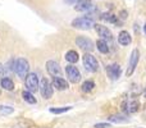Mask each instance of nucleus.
Listing matches in <instances>:
<instances>
[{"label": "nucleus", "instance_id": "obj_1", "mask_svg": "<svg viewBox=\"0 0 146 128\" xmlns=\"http://www.w3.org/2000/svg\"><path fill=\"white\" fill-rule=\"evenodd\" d=\"M28 69H30V65H28V62L26 60L25 58H19L15 60L14 63V70L18 74V77L21 78H26L28 76Z\"/></svg>", "mask_w": 146, "mask_h": 128}, {"label": "nucleus", "instance_id": "obj_2", "mask_svg": "<svg viewBox=\"0 0 146 128\" xmlns=\"http://www.w3.org/2000/svg\"><path fill=\"white\" fill-rule=\"evenodd\" d=\"M72 26L74 28H78V30H91L92 27H95V23H94L92 19L87 17H80V18H76L73 19Z\"/></svg>", "mask_w": 146, "mask_h": 128}, {"label": "nucleus", "instance_id": "obj_3", "mask_svg": "<svg viewBox=\"0 0 146 128\" xmlns=\"http://www.w3.org/2000/svg\"><path fill=\"white\" fill-rule=\"evenodd\" d=\"M83 65H85V68L87 70H90V72H96V70L99 69L98 60H96V58L94 55H91V54H86V55L83 56Z\"/></svg>", "mask_w": 146, "mask_h": 128}, {"label": "nucleus", "instance_id": "obj_4", "mask_svg": "<svg viewBox=\"0 0 146 128\" xmlns=\"http://www.w3.org/2000/svg\"><path fill=\"white\" fill-rule=\"evenodd\" d=\"M26 87L27 91H30L31 94L36 92L38 88V78L35 73H30V74L26 77Z\"/></svg>", "mask_w": 146, "mask_h": 128}, {"label": "nucleus", "instance_id": "obj_5", "mask_svg": "<svg viewBox=\"0 0 146 128\" xmlns=\"http://www.w3.org/2000/svg\"><path fill=\"white\" fill-rule=\"evenodd\" d=\"M66 73H67V77H68V80L71 81V82H73V83L80 82L81 73L74 65H68V67L66 68Z\"/></svg>", "mask_w": 146, "mask_h": 128}, {"label": "nucleus", "instance_id": "obj_6", "mask_svg": "<svg viewBox=\"0 0 146 128\" xmlns=\"http://www.w3.org/2000/svg\"><path fill=\"white\" fill-rule=\"evenodd\" d=\"M139 58H140V51L137 50V49H135V50L132 51L131 56H129V65H128V69H127V76H128V77L133 73L135 68H136L137 63H139Z\"/></svg>", "mask_w": 146, "mask_h": 128}, {"label": "nucleus", "instance_id": "obj_7", "mask_svg": "<svg viewBox=\"0 0 146 128\" xmlns=\"http://www.w3.org/2000/svg\"><path fill=\"white\" fill-rule=\"evenodd\" d=\"M40 91H41V95H42L45 99H50L51 96H53V87H51V83L49 82L46 78H44V80L41 81Z\"/></svg>", "mask_w": 146, "mask_h": 128}, {"label": "nucleus", "instance_id": "obj_8", "mask_svg": "<svg viewBox=\"0 0 146 128\" xmlns=\"http://www.w3.org/2000/svg\"><path fill=\"white\" fill-rule=\"evenodd\" d=\"M76 44H77L81 49H83V50H86V51H91L94 49L92 41H91L90 38H87V37H83V36L76 38Z\"/></svg>", "mask_w": 146, "mask_h": 128}, {"label": "nucleus", "instance_id": "obj_9", "mask_svg": "<svg viewBox=\"0 0 146 128\" xmlns=\"http://www.w3.org/2000/svg\"><path fill=\"white\" fill-rule=\"evenodd\" d=\"M46 69H48V72L50 73L51 76H54V77H60V74H62L60 67H59V64L54 60H50L46 63Z\"/></svg>", "mask_w": 146, "mask_h": 128}, {"label": "nucleus", "instance_id": "obj_10", "mask_svg": "<svg viewBox=\"0 0 146 128\" xmlns=\"http://www.w3.org/2000/svg\"><path fill=\"white\" fill-rule=\"evenodd\" d=\"M95 30L99 33V36L103 37V40H111V32L109 31V28H106L105 26L101 25H95Z\"/></svg>", "mask_w": 146, "mask_h": 128}, {"label": "nucleus", "instance_id": "obj_11", "mask_svg": "<svg viewBox=\"0 0 146 128\" xmlns=\"http://www.w3.org/2000/svg\"><path fill=\"white\" fill-rule=\"evenodd\" d=\"M74 8L78 12H88L92 9V3H91V0H80Z\"/></svg>", "mask_w": 146, "mask_h": 128}, {"label": "nucleus", "instance_id": "obj_12", "mask_svg": "<svg viewBox=\"0 0 146 128\" xmlns=\"http://www.w3.org/2000/svg\"><path fill=\"white\" fill-rule=\"evenodd\" d=\"M108 76L111 80H118L121 77V67L118 64H113L108 67Z\"/></svg>", "mask_w": 146, "mask_h": 128}, {"label": "nucleus", "instance_id": "obj_13", "mask_svg": "<svg viewBox=\"0 0 146 128\" xmlns=\"http://www.w3.org/2000/svg\"><path fill=\"white\" fill-rule=\"evenodd\" d=\"M53 86L59 91H63L66 88H68V82L66 80H63L62 77H54L53 80Z\"/></svg>", "mask_w": 146, "mask_h": 128}, {"label": "nucleus", "instance_id": "obj_14", "mask_svg": "<svg viewBox=\"0 0 146 128\" xmlns=\"http://www.w3.org/2000/svg\"><path fill=\"white\" fill-rule=\"evenodd\" d=\"M131 41H132V38H131V36H129V33L127 32V31H122V32L119 33L118 42L121 44V45H123V46L129 45V44H131Z\"/></svg>", "mask_w": 146, "mask_h": 128}, {"label": "nucleus", "instance_id": "obj_15", "mask_svg": "<svg viewBox=\"0 0 146 128\" xmlns=\"http://www.w3.org/2000/svg\"><path fill=\"white\" fill-rule=\"evenodd\" d=\"M0 85H1L3 88H5V90H8V91H12L13 88H14V83H13V81L10 80V78H1Z\"/></svg>", "mask_w": 146, "mask_h": 128}, {"label": "nucleus", "instance_id": "obj_16", "mask_svg": "<svg viewBox=\"0 0 146 128\" xmlns=\"http://www.w3.org/2000/svg\"><path fill=\"white\" fill-rule=\"evenodd\" d=\"M96 46H98V50L103 54H106L109 51V46H108V44L105 42V40H98Z\"/></svg>", "mask_w": 146, "mask_h": 128}, {"label": "nucleus", "instance_id": "obj_17", "mask_svg": "<svg viewBox=\"0 0 146 128\" xmlns=\"http://www.w3.org/2000/svg\"><path fill=\"white\" fill-rule=\"evenodd\" d=\"M66 59L69 62V63H76V62L78 60V54L76 53L74 50H71V51H68V53H67Z\"/></svg>", "mask_w": 146, "mask_h": 128}, {"label": "nucleus", "instance_id": "obj_18", "mask_svg": "<svg viewBox=\"0 0 146 128\" xmlns=\"http://www.w3.org/2000/svg\"><path fill=\"white\" fill-rule=\"evenodd\" d=\"M139 108H140V103L137 100H132V101H129V104H128V111L129 113H136L137 110H139Z\"/></svg>", "mask_w": 146, "mask_h": 128}, {"label": "nucleus", "instance_id": "obj_19", "mask_svg": "<svg viewBox=\"0 0 146 128\" xmlns=\"http://www.w3.org/2000/svg\"><path fill=\"white\" fill-rule=\"evenodd\" d=\"M22 96H23V99H25V101H27V103H30V104H35L36 103V99L33 97V95L30 92V91H23Z\"/></svg>", "mask_w": 146, "mask_h": 128}, {"label": "nucleus", "instance_id": "obj_20", "mask_svg": "<svg viewBox=\"0 0 146 128\" xmlns=\"http://www.w3.org/2000/svg\"><path fill=\"white\" fill-rule=\"evenodd\" d=\"M109 121L114 122V123H126V122H128V119L122 115H111V117H109Z\"/></svg>", "mask_w": 146, "mask_h": 128}, {"label": "nucleus", "instance_id": "obj_21", "mask_svg": "<svg viewBox=\"0 0 146 128\" xmlns=\"http://www.w3.org/2000/svg\"><path fill=\"white\" fill-rule=\"evenodd\" d=\"M101 18H103L104 21H108V22H111V23H118L115 15H113L111 13H104V14L101 15Z\"/></svg>", "mask_w": 146, "mask_h": 128}, {"label": "nucleus", "instance_id": "obj_22", "mask_svg": "<svg viewBox=\"0 0 146 128\" xmlns=\"http://www.w3.org/2000/svg\"><path fill=\"white\" fill-rule=\"evenodd\" d=\"M94 87H95V83H94L92 81H86V82L82 85V91L88 92V91H92Z\"/></svg>", "mask_w": 146, "mask_h": 128}, {"label": "nucleus", "instance_id": "obj_23", "mask_svg": "<svg viewBox=\"0 0 146 128\" xmlns=\"http://www.w3.org/2000/svg\"><path fill=\"white\" fill-rule=\"evenodd\" d=\"M71 110V106H64V108H51L50 111L53 114H62V113H66V111Z\"/></svg>", "mask_w": 146, "mask_h": 128}, {"label": "nucleus", "instance_id": "obj_24", "mask_svg": "<svg viewBox=\"0 0 146 128\" xmlns=\"http://www.w3.org/2000/svg\"><path fill=\"white\" fill-rule=\"evenodd\" d=\"M14 111V109L12 106H0V114L1 115H8V114H12Z\"/></svg>", "mask_w": 146, "mask_h": 128}, {"label": "nucleus", "instance_id": "obj_25", "mask_svg": "<svg viewBox=\"0 0 146 128\" xmlns=\"http://www.w3.org/2000/svg\"><path fill=\"white\" fill-rule=\"evenodd\" d=\"M95 128H110V124H108V123H98V124H95Z\"/></svg>", "mask_w": 146, "mask_h": 128}, {"label": "nucleus", "instance_id": "obj_26", "mask_svg": "<svg viewBox=\"0 0 146 128\" xmlns=\"http://www.w3.org/2000/svg\"><path fill=\"white\" fill-rule=\"evenodd\" d=\"M4 76V67L1 65V63H0V78Z\"/></svg>", "mask_w": 146, "mask_h": 128}, {"label": "nucleus", "instance_id": "obj_27", "mask_svg": "<svg viewBox=\"0 0 146 128\" xmlns=\"http://www.w3.org/2000/svg\"><path fill=\"white\" fill-rule=\"evenodd\" d=\"M121 17H122V19H126V17H127V12H126V10L121 12Z\"/></svg>", "mask_w": 146, "mask_h": 128}, {"label": "nucleus", "instance_id": "obj_28", "mask_svg": "<svg viewBox=\"0 0 146 128\" xmlns=\"http://www.w3.org/2000/svg\"><path fill=\"white\" fill-rule=\"evenodd\" d=\"M66 1L68 3V4H77L80 0H66Z\"/></svg>", "mask_w": 146, "mask_h": 128}, {"label": "nucleus", "instance_id": "obj_29", "mask_svg": "<svg viewBox=\"0 0 146 128\" xmlns=\"http://www.w3.org/2000/svg\"><path fill=\"white\" fill-rule=\"evenodd\" d=\"M144 95H145V97H146V88H145V91H144Z\"/></svg>", "mask_w": 146, "mask_h": 128}, {"label": "nucleus", "instance_id": "obj_30", "mask_svg": "<svg viewBox=\"0 0 146 128\" xmlns=\"http://www.w3.org/2000/svg\"><path fill=\"white\" fill-rule=\"evenodd\" d=\"M144 31H145V33H146V25H145V27H144Z\"/></svg>", "mask_w": 146, "mask_h": 128}]
</instances>
